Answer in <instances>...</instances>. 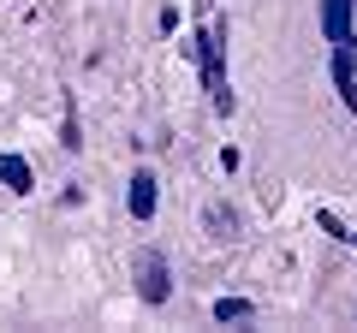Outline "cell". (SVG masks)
<instances>
[{
	"instance_id": "obj_3",
	"label": "cell",
	"mask_w": 357,
	"mask_h": 333,
	"mask_svg": "<svg viewBox=\"0 0 357 333\" xmlns=\"http://www.w3.org/2000/svg\"><path fill=\"white\" fill-rule=\"evenodd\" d=\"M155 203H161V185H155V173H149V166H143V173H131V191H126L131 220H155Z\"/></svg>"
},
{
	"instance_id": "obj_5",
	"label": "cell",
	"mask_w": 357,
	"mask_h": 333,
	"mask_svg": "<svg viewBox=\"0 0 357 333\" xmlns=\"http://www.w3.org/2000/svg\"><path fill=\"white\" fill-rule=\"evenodd\" d=\"M0 185H6L13 196H30V191H36V179H30V161H24V155H0Z\"/></svg>"
},
{
	"instance_id": "obj_7",
	"label": "cell",
	"mask_w": 357,
	"mask_h": 333,
	"mask_svg": "<svg viewBox=\"0 0 357 333\" xmlns=\"http://www.w3.org/2000/svg\"><path fill=\"white\" fill-rule=\"evenodd\" d=\"M250 316V297H220L215 304V321H244Z\"/></svg>"
},
{
	"instance_id": "obj_1",
	"label": "cell",
	"mask_w": 357,
	"mask_h": 333,
	"mask_svg": "<svg viewBox=\"0 0 357 333\" xmlns=\"http://www.w3.org/2000/svg\"><path fill=\"white\" fill-rule=\"evenodd\" d=\"M197 72H203V90L215 102V114H232V84H227V24H208L197 36Z\"/></svg>"
},
{
	"instance_id": "obj_8",
	"label": "cell",
	"mask_w": 357,
	"mask_h": 333,
	"mask_svg": "<svg viewBox=\"0 0 357 333\" xmlns=\"http://www.w3.org/2000/svg\"><path fill=\"white\" fill-rule=\"evenodd\" d=\"M345 244H357V232H351V238H345Z\"/></svg>"
},
{
	"instance_id": "obj_6",
	"label": "cell",
	"mask_w": 357,
	"mask_h": 333,
	"mask_svg": "<svg viewBox=\"0 0 357 333\" xmlns=\"http://www.w3.org/2000/svg\"><path fill=\"white\" fill-rule=\"evenodd\" d=\"M203 226L215 232V238H238V208H232V203H208L203 208Z\"/></svg>"
},
{
	"instance_id": "obj_2",
	"label": "cell",
	"mask_w": 357,
	"mask_h": 333,
	"mask_svg": "<svg viewBox=\"0 0 357 333\" xmlns=\"http://www.w3.org/2000/svg\"><path fill=\"white\" fill-rule=\"evenodd\" d=\"M137 297H143V304H155V309H161L167 297H173V280H167V262L155 256V250H143V256H137Z\"/></svg>"
},
{
	"instance_id": "obj_4",
	"label": "cell",
	"mask_w": 357,
	"mask_h": 333,
	"mask_svg": "<svg viewBox=\"0 0 357 333\" xmlns=\"http://www.w3.org/2000/svg\"><path fill=\"white\" fill-rule=\"evenodd\" d=\"M351 6L357 0H321V30H328L333 48H340V42H357L351 36Z\"/></svg>"
}]
</instances>
